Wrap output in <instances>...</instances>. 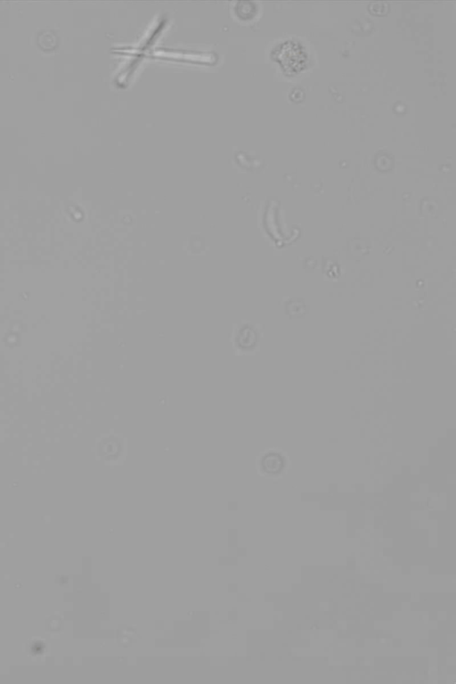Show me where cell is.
Returning a JSON list of instances; mask_svg holds the SVG:
<instances>
[{"label":"cell","instance_id":"obj_1","mask_svg":"<svg viewBox=\"0 0 456 684\" xmlns=\"http://www.w3.org/2000/svg\"><path fill=\"white\" fill-rule=\"evenodd\" d=\"M122 450L119 439L110 437L103 440L100 446V452L106 460H116L118 458Z\"/></svg>","mask_w":456,"mask_h":684},{"label":"cell","instance_id":"obj_2","mask_svg":"<svg viewBox=\"0 0 456 684\" xmlns=\"http://www.w3.org/2000/svg\"><path fill=\"white\" fill-rule=\"evenodd\" d=\"M282 467L283 459L277 453H268L262 460V468L266 473H277Z\"/></svg>","mask_w":456,"mask_h":684}]
</instances>
